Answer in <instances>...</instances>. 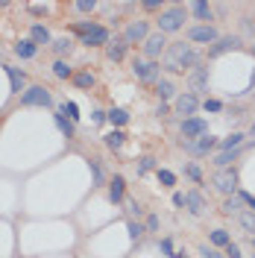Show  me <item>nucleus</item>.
I'll use <instances>...</instances> for the list:
<instances>
[{"label":"nucleus","instance_id":"1","mask_svg":"<svg viewBox=\"0 0 255 258\" xmlns=\"http://www.w3.org/2000/svg\"><path fill=\"white\" fill-rule=\"evenodd\" d=\"M197 64H200V53L191 44H185V41H176V44H170V47L164 50V68L173 71V74L194 71Z\"/></svg>","mask_w":255,"mask_h":258},{"label":"nucleus","instance_id":"2","mask_svg":"<svg viewBox=\"0 0 255 258\" xmlns=\"http://www.w3.org/2000/svg\"><path fill=\"white\" fill-rule=\"evenodd\" d=\"M74 30L82 35V44H88V47H100V44H109L112 38H109V30L106 27H100L94 21H80Z\"/></svg>","mask_w":255,"mask_h":258},{"label":"nucleus","instance_id":"3","mask_svg":"<svg viewBox=\"0 0 255 258\" xmlns=\"http://www.w3.org/2000/svg\"><path fill=\"white\" fill-rule=\"evenodd\" d=\"M159 32L161 35H167V32H179L185 27V9L182 6H170V9H161L159 15Z\"/></svg>","mask_w":255,"mask_h":258},{"label":"nucleus","instance_id":"4","mask_svg":"<svg viewBox=\"0 0 255 258\" xmlns=\"http://www.w3.org/2000/svg\"><path fill=\"white\" fill-rule=\"evenodd\" d=\"M132 74H135L141 82H153V85H156V82L161 80V77H159L161 64L159 62H150V59H135V62H132Z\"/></svg>","mask_w":255,"mask_h":258},{"label":"nucleus","instance_id":"5","mask_svg":"<svg viewBox=\"0 0 255 258\" xmlns=\"http://www.w3.org/2000/svg\"><path fill=\"white\" fill-rule=\"evenodd\" d=\"M211 185L220 194H226V197H235V191H238V176H235L232 167H226V170H217V173L211 176Z\"/></svg>","mask_w":255,"mask_h":258},{"label":"nucleus","instance_id":"6","mask_svg":"<svg viewBox=\"0 0 255 258\" xmlns=\"http://www.w3.org/2000/svg\"><path fill=\"white\" fill-rule=\"evenodd\" d=\"M53 97H50V88L44 85H30L24 94H21V106H50Z\"/></svg>","mask_w":255,"mask_h":258},{"label":"nucleus","instance_id":"7","mask_svg":"<svg viewBox=\"0 0 255 258\" xmlns=\"http://www.w3.org/2000/svg\"><path fill=\"white\" fill-rule=\"evenodd\" d=\"M197 109H200V97L197 94H191V91H185V94H179L173 100V112L179 114V117H194L197 114Z\"/></svg>","mask_w":255,"mask_h":258},{"label":"nucleus","instance_id":"8","mask_svg":"<svg viewBox=\"0 0 255 258\" xmlns=\"http://www.w3.org/2000/svg\"><path fill=\"white\" fill-rule=\"evenodd\" d=\"M126 44H138V41H147L150 38V27H147V21H129V27L123 30L120 35Z\"/></svg>","mask_w":255,"mask_h":258},{"label":"nucleus","instance_id":"9","mask_svg":"<svg viewBox=\"0 0 255 258\" xmlns=\"http://www.w3.org/2000/svg\"><path fill=\"white\" fill-rule=\"evenodd\" d=\"M220 35H217V30L211 27V24H200V27H191L188 30V41H194V44H214Z\"/></svg>","mask_w":255,"mask_h":258},{"label":"nucleus","instance_id":"10","mask_svg":"<svg viewBox=\"0 0 255 258\" xmlns=\"http://www.w3.org/2000/svg\"><path fill=\"white\" fill-rule=\"evenodd\" d=\"M203 135H208V123L203 117H188V120H182V138H185V141L203 138Z\"/></svg>","mask_w":255,"mask_h":258},{"label":"nucleus","instance_id":"11","mask_svg":"<svg viewBox=\"0 0 255 258\" xmlns=\"http://www.w3.org/2000/svg\"><path fill=\"white\" fill-rule=\"evenodd\" d=\"M164 44H167V41H164V35H161V32H156V35H150V38L144 41V59H150V62H156V59H159L161 53L167 50Z\"/></svg>","mask_w":255,"mask_h":258},{"label":"nucleus","instance_id":"12","mask_svg":"<svg viewBox=\"0 0 255 258\" xmlns=\"http://www.w3.org/2000/svg\"><path fill=\"white\" fill-rule=\"evenodd\" d=\"M240 44V38L238 35H220L211 47H208V59H217L220 53H226V50H235Z\"/></svg>","mask_w":255,"mask_h":258},{"label":"nucleus","instance_id":"13","mask_svg":"<svg viewBox=\"0 0 255 258\" xmlns=\"http://www.w3.org/2000/svg\"><path fill=\"white\" fill-rule=\"evenodd\" d=\"M185 209L191 211L194 217H200V214L208 209V203H206V197H203L200 191H188L185 194Z\"/></svg>","mask_w":255,"mask_h":258},{"label":"nucleus","instance_id":"14","mask_svg":"<svg viewBox=\"0 0 255 258\" xmlns=\"http://www.w3.org/2000/svg\"><path fill=\"white\" fill-rule=\"evenodd\" d=\"M188 85H191V94H197V91H203L208 85V68H203V64H197L191 74H188Z\"/></svg>","mask_w":255,"mask_h":258},{"label":"nucleus","instance_id":"15","mask_svg":"<svg viewBox=\"0 0 255 258\" xmlns=\"http://www.w3.org/2000/svg\"><path fill=\"white\" fill-rule=\"evenodd\" d=\"M6 68V74H9V82H12V94H21V91H27V74L15 68V64H3Z\"/></svg>","mask_w":255,"mask_h":258},{"label":"nucleus","instance_id":"16","mask_svg":"<svg viewBox=\"0 0 255 258\" xmlns=\"http://www.w3.org/2000/svg\"><path fill=\"white\" fill-rule=\"evenodd\" d=\"M12 50H15L18 59H35V56H38V44H35L32 38H21Z\"/></svg>","mask_w":255,"mask_h":258},{"label":"nucleus","instance_id":"17","mask_svg":"<svg viewBox=\"0 0 255 258\" xmlns=\"http://www.w3.org/2000/svg\"><path fill=\"white\" fill-rule=\"evenodd\" d=\"M126 41H123V38H114V41H109V44H106V59H109V62H120V59H123V56H126Z\"/></svg>","mask_w":255,"mask_h":258},{"label":"nucleus","instance_id":"18","mask_svg":"<svg viewBox=\"0 0 255 258\" xmlns=\"http://www.w3.org/2000/svg\"><path fill=\"white\" fill-rule=\"evenodd\" d=\"M220 211H223L226 217H240V214H243V200H240L238 194H235V197H226Z\"/></svg>","mask_w":255,"mask_h":258},{"label":"nucleus","instance_id":"19","mask_svg":"<svg viewBox=\"0 0 255 258\" xmlns=\"http://www.w3.org/2000/svg\"><path fill=\"white\" fill-rule=\"evenodd\" d=\"M123 194H126V179L112 176V182H109V200L112 203H123Z\"/></svg>","mask_w":255,"mask_h":258},{"label":"nucleus","instance_id":"20","mask_svg":"<svg viewBox=\"0 0 255 258\" xmlns=\"http://www.w3.org/2000/svg\"><path fill=\"white\" fill-rule=\"evenodd\" d=\"M30 38L35 41V44H53V38H50V30L44 27V24H32Z\"/></svg>","mask_w":255,"mask_h":258},{"label":"nucleus","instance_id":"21","mask_svg":"<svg viewBox=\"0 0 255 258\" xmlns=\"http://www.w3.org/2000/svg\"><path fill=\"white\" fill-rule=\"evenodd\" d=\"M97 77L91 74V71H80V74H74V85L77 88H82V91H88V88H94Z\"/></svg>","mask_w":255,"mask_h":258},{"label":"nucleus","instance_id":"22","mask_svg":"<svg viewBox=\"0 0 255 258\" xmlns=\"http://www.w3.org/2000/svg\"><path fill=\"white\" fill-rule=\"evenodd\" d=\"M53 77L56 80H74V68L65 62V59H56L53 62Z\"/></svg>","mask_w":255,"mask_h":258},{"label":"nucleus","instance_id":"23","mask_svg":"<svg viewBox=\"0 0 255 258\" xmlns=\"http://www.w3.org/2000/svg\"><path fill=\"white\" fill-rule=\"evenodd\" d=\"M106 117H109V123H112V126H126V123H129V112H126V109H109Z\"/></svg>","mask_w":255,"mask_h":258},{"label":"nucleus","instance_id":"24","mask_svg":"<svg viewBox=\"0 0 255 258\" xmlns=\"http://www.w3.org/2000/svg\"><path fill=\"white\" fill-rule=\"evenodd\" d=\"M50 47H53V53H56V56L62 59V56H68V53L74 50V41H71V38L65 35V38H53V44H50Z\"/></svg>","mask_w":255,"mask_h":258},{"label":"nucleus","instance_id":"25","mask_svg":"<svg viewBox=\"0 0 255 258\" xmlns=\"http://www.w3.org/2000/svg\"><path fill=\"white\" fill-rule=\"evenodd\" d=\"M173 94H176V85L170 80H159L156 82V97H159V100H170Z\"/></svg>","mask_w":255,"mask_h":258},{"label":"nucleus","instance_id":"26","mask_svg":"<svg viewBox=\"0 0 255 258\" xmlns=\"http://www.w3.org/2000/svg\"><path fill=\"white\" fill-rule=\"evenodd\" d=\"M123 144H126V135H123L120 129H112V132L106 135V147H109V150H120Z\"/></svg>","mask_w":255,"mask_h":258},{"label":"nucleus","instance_id":"27","mask_svg":"<svg viewBox=\"0 0 255 258\" xmlns=\"http://www.w3.org/2000/svg\"><path fill=\"white\" fill-rule=\"evenodd\" d=\"M194 144H197V156H206V153H211V150L217 147V141H214V135H203V138H197Z\"/></svg>","mask_w":255,"mask_h":258},{"label":"nucleus","instance_id":"28","mask_svg":"<svg viewBox=\"0 0 255 258\" xmlns=\"http://www.w3.org/2000/svg\"><path fill=\"white\" fill-rule=\"evenodd\" d=\"M238 223H240V229H243L246 235L255 238V211H243V214L238 217Z\"/></svg>","mask_w":255,"mask_h":258},{"label":"nucleus","instance_id":"29","mask_svg":"<svg viewBox=\"0 0 255 258\" xmlns=\"http://www.w3.org/2000/svg\"><path fill=\"white\" fill-rule=\"evenodd\" d=\"M53 117H56V126L62 129V132L68 135V138H74V132H77V126H74V120H68V117H65L62 112H56Z\"/></svg>","mask_w":255,"mask_h":258},{"label":"nucleus","instance_id":"30","mask_svg":"<svg viewBox=\"0 0 255 258\" xmlns=\"http://www.w3.org/2000/svg\"><path fill=\"white\" fill-rule=\"evenodd\" d=\"M191 12L200 18V21H211V15H214V9H211L208 3H191Z\"/></svg>","mask_w":255,"mask_h":258},{"label":"nucleus","instance_id":"31","mask_svg":"<svg viewBox=\"0 0 255 258\" xmlns=\"http://www.w3.org/2000/svg\"><path fill=\"white\" fill-rule=\"evenodd\" d=\"M235 159H238V150H223V153L214 159V164H217L220 170H226V167H229V164H232Z\"/></svg>","mask_w":255,"mask_h":258},{"label":"nucleus","instance_id":"32","mask_svg":"<svg viewBox=\"0 0 255 258\" xmlns=\"http://www.w3.org/2000/svg\"><path fill=\"white\" fill-rule=\"evenodd\" d=\"M211 243H214V246H229V243H232V235H229L226 229H214V232H211Z\"/></svg>","mask_w":255,"mask_h":258},{"label":"nucleus","instance_id":"33","mask_svg":"<svg viewBox=\"0 0 255 258\" xmlns=\"http://www.w3.org/2000/svg\"><path fill=\"white\" fill-rule=\"evenodd\" d=\"M59 112H62V114H68V120H74V123L80 120V106H77V103H71V100H65Z\"/></svg>","mask_w":255,"mask_h":258},{"label":"nucleus","instance_id":"34","mask_svg":"<svg viewBox=\"0 0 255 258\" xmlns=\"http://www.w3.org/2000/svg\"><path fill=\"white\" fill-rule=\"evenodd\" d=\"M243 144V132H232V135H229V138H223V150H238V147Z\"/></svg>","mask_w":255,"mask_h":258},{"label":"nucleus","instance_id":"35","mask_svg":"<svg viewBox=\"0 0 255 258\" xmlns=\"http://www.w3.org/2000/svg\"><path fill=\"white\" fill-rule=\"evenodd\" d=\"M159 249L164 252V255H170V258H185V252H176V249H173V241H170V238L159 241Z\"/></svg>","mask_w":255,"mask_h":258},{"label":"nucleus","instance_id":"36","mask_svg":"<svg viewBox=\"0 0 255 258\" xmlns=\"http://www.w3.org/2000/svg\"><path fill=\"white\" fill-rule=\"evenodd\" d=\"M156 176H159V182L164 185V188H173V185H176V176L170 173V170H161V167H159V170H156Z\"/></svg>","mask_w":255,"mask_h":258},{"label":"nucleus","instance_id":"37","mask_svg":"<svg viewBox=\"0 0 255 258\" xmlns=\"http://www.w3.org/2000/svg\"><path fill=\"white\" fill-rule=\"evenodd\" d=\"M126 229H129V238H132V241H141V238H144V232H147V229H144L141 223H135V220H129Z\"/></svg>","mask_w":255,"mask_h":258},{"label":"nucleus","instance_id":"38","mask_svg":"<svg viewBox=\"0 0 255 258\" xmlns=\"http://www.w3.org/2000/svg\"><path fill=\"white\" fill-rule=\"evenodd\" d=\"M91 176H94V185H103V167H100V159H91Z\"/></svg>","mask_w":255,"mask_h":258},{"label":"nucleus","instance_id":"39","mask_svg":"<svg viewBox=\"0 0 255 258\" xmlns=\"http://www.w3.org/2000/svg\"><path fill=\"white\" fill-rule=\"evenodd\" d=\"M126 211H129V217H141L144 214V209H141L138 200H126Z\"/></svg>","mask_w":255,"mask_h":258},{"label":"nucleus","instance_id":"40","mask_svg":"<svg viewBox=\"0 0 255 258\" xmlns=\"http://www.w3.org/2000/svg\"><path fill=\"white\" fill-rule=\"evenodd\" d=\"M185 173H188L194 182H203V170H200L197 164H185Z\"/></svg>","mask_w":255,"mask_h":258},{"label":"nucleus","instance_id":"41","mask_svg":"<svg viewBox=\"0 0 255 258\" xmlns=\"http://www.w3.org/2000/svg\"><path fill=\"white\" fill-rule=\"evenodd\" d=\"M156 167V161L150 159V156H144V159H138V173H147V170H153Z\"/></svg>","mask_w":255,"mask_h":258},{"label":"nucleus","instance_id":"42","mask_svg":"<svg viewBox=\"0 0 255 258\" xmlns=\"http://www.w3.org/2000/svg\"><path fill=\"white\" fill-rule=\"evenodd\" d=\"M74 9H80V12H94L97 3L94 0H80V3H74Z\"/></svg>","mask_w":255,"mask_h":258},{"label":"nucleus","instance_id":"43","mask_svg":"<svg viewBox=\"0 0 255 258\" xmlns=\"http://www.w3.org/2000/svg\"><path fill=\"white\" fill-rule=\"evenodd\" d=\"M200 255H203V258H223L217 249H214V246H206V243L200 246Z\"/></svg>","mask_w":255,"mask_h":258},{"label":"nucleus","instance_id":"44","mask_svg":"<svg viewBox=\"0 0 255 258\" xmlns=\"http://www.w3.org/2000/svg\"><path fill=\"white\" fill-rule=\"evenodd\" d=\"M238 197H240V200H243V206H249V211H255V197H252V194H246V191H240V194H238Z\"/></svg>","mask_w":255,"mask_h":258},{"label":"nucleus","instance_id":"45","mask_svg":"<svg viewBox=\"0 0 255 258\" xmlns=\"http://www.w3.org/2000/svg\"><path fill=\"white\" fill-rule=\"evenodd\" d=\"M226 255H229V258H243V255H240L238 243H229V246H226Z\"/></svg>","mask_w":255,"mask_h":258},{"label":"nucleus","instance_id":"46","mask_svg":"<svg viewBox=\"0 0 255 258\" xmlns=\"http://www.w3.org/2000/svg\"><path fill=\"white\" fill-rule=\"evenodd\" d=\"M220 109H223L220 100H206V112H220Z\"/></svg>","mask_w":255,"mask_h":258},{"label":"nucleus","instance_id":"47","mask_svg":"<svg viewBox=\"0 0 255 258\" xmlns=\"http://www.w3.org/2000/svg\"><path fill=\"white\" fill-rule=\"evenodd\" d=\"M159 229V217L153 214V217H147V232H156Z\"/></svg>","mask_w":255,"mask_h":258},{"label":"nucleus","instance_id":"48","mask_svg":"<svg viewBox=\"0 0 255 258\" xmlns=\"http://www.w3.org/2000/svg\"><path fill=\"white\" fill-rule=\"evenodd\" d=\"M173 206H176V209H182V206H185V194H173Z\"/></svg>","mask_w":255,"mask_h":258},{"label":"nucleus","instance_id":"49","mask_svg":"<svg viewBox=\"0 0 255 258\" xmlns=\"http://www.w3.org/2000/svg\"><path fill=\"white\" fill-rule=\"evenodd\" d=\"M243 30L249 32V35L255 32V24H252V18H243Z\"/></svg>","mask_w":255,"mask_h":258},{"label":"nucleus","instance_id":"50","mask_svg":"<svg viewBox=\"0 0 255 258\" xmlns=\"http://www.w3.org/2000/svg\"><path fill=\"white\" fill-rule=\"evenodd\" d=\"M91 120H94V123H103V120H106V112H100V109H97V112H94V117H91Z\"/></svg>","mask_w":255,"mask_h":258},{"label":"nucleus","instance_id":"51","mask_svg":"<svg viewBox=\"0 0 255 258\" xmlns=\"http://www.w3.org/2000/svg\"><path fill=\"white\" fill-rule=\"evenodd\" d=\"M161 6V0H147V3H144V9H159Z\"/></svg>","mask_w":255,"mask_h":258}]
</instances>
